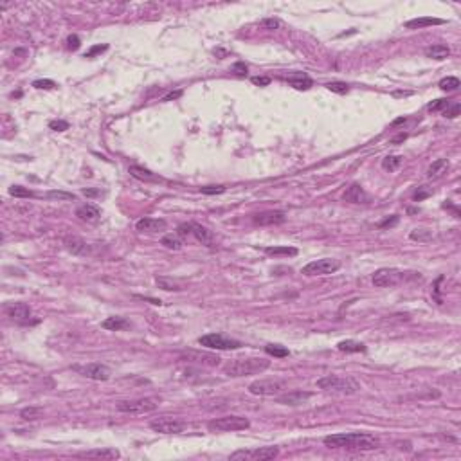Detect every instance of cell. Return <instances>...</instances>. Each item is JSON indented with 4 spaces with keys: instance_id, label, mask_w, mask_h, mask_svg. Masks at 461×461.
Returning <instances> with one entry per match:
<instances>
[{
    "instance_id": "4fadbf2b",
    "label": "cell",
    "mask_w": 461,
    "mask_h": 461,
    "mask_svg": "<svg viewBox=\"0 0 461 461\" xmlns=\"http://www.w3.org/2000/svg\"><path fill=\"white\" fill-rule=\"evenodd\" d=\"M4 313L11 319V321L18 322V324H27L33 317V312H31V308H29V305H26V303H22V301L6 303Z\"/></svg>"
},
{
    "instance_id": "db71d44e",
    "label": "cell",
    "mask_w": 461,
    "mask_h": 461,
    "mask_svg": "<svg viewBox=\"0 0 461 461\" xmlns=\"http://www.w3.org/2000/svg\"><path fill=\"white\" fill-rule=\"evenodd\" d=\"M99 193H101L99 189H83V195H85V197H98Z\"/></svg>"
},
{
    "instance_id": "f6af8a7d",
    "label": "cell",
    "mask_w": 461,
    "mask_h": 461,
    "mask_svg": "<svg viewBox=\"0 0 461 461\" xmlns=\"http://www.w3.org/2000/svg\"><path fill=\"white\" fill-rule=\"evenodd\" d=\"M49 128L54 132H65V130H69V123L67 121H51Z\"/></svg>"
},
{
    "instance_id": "484cf974",
    "label": "cell",
    "mask_w": 461,
    "mask_h": 461,
    "mask_svg": "<svg viewBox=\"0 0 461 461\" xmlns=\"http://www.w3.org/2000/svg\"><path fill=\"white\" fill-rule=\"evenodd\" d=\"M448 54H450V49L445 44H434L425 49V56L430 60H445L448 58Z\"/></svg>"
},
{
    "instance_id": "bcb514c9",
    "label": "cell",
    "mask_w": 461,
    "mask_h": 461,
    "mask_svg": "<svg viewBox=\"0 0 461 461\" xmlns=\"http://www.w3.org/2000/svg\"><path fill=\"white\" fill-rule=\"evenodd\" d=\"M47 197L58 198V200H74V195H71V193H62V191H51Z\"/></svg>"
},
{
    "instance_id": "5b68a950",
    "label": "cell",
    "mask_w": 461,
    "mask_h": 461,
    "mask_svg": "<svg viewBox=\"0 0 461 461\" xmlns=\"http://www.w3.org/2000/svg\"><path fill=\"white\" fill-rule=\"evenodd\" d=\"M251 421L245 416H236V414H229V416L216 418L207 423V429L213 432H234V430H245L249 429Z\"/></svg>"
},
{
    "instance_id": "d590c367",
    "label": "cell",
    "mask_w": 461,
    "mask_h": 461,
    "mask_svg": "<svg viewBox=\"0 0 461 461\" xmlns=\"http://www.w3.org/2000/svg\"><path fill=\"white\" fill-rule=\"evenodd\" d=\"M44 414V409L42 407H26L20 411V418L26 421H33V420H38V418Z\"/></svg>"
},
{
    "instance_id": "ffe728a7",
    "label": "cell",
    "mask_w": 461,
    "mask_h": 461,
    "mask_svg": "<svg viewBox=\"0 0 461 461\" xmlns=\"http://www.w3.org/2000/svg\"><path fill=\"white\" fill-rule=\"evenodd\" d=\"M182 358L189 360V362H197V364H207V366H218L220 364V357L211 353H198V351H188L184 353Z\"/></svg>"
},
{
    "instance_id": "f5cc1de1",
    "label": "cell",
    "mask_w": 461,
    "mask_h": 461,
    "mask_svg": "<svg viewBox=\"0 0 461 461\" xmlns=\"http://www.w3.org/2000/svg\"><path fill=\"white\" fill-rule=\"evenodd\" d=\"M425 197H429V191H425V189H420V191L414 193V200H416V202L423 200Z\"/></svg>"
},
{
    "instance_id": "ac0fdd59",
    "label": "cell",
    "mask_w": 461,
    "mask_h": 461,
    "mask_svg": "<svg viewBox=\"0 0 461 461\" xmlns=\"http://www.w3.org/2000/svg\"><path fill=\"white\" fill-rule=\"evenodd\" d=\"M76 216L83 222H89V224H96L101 218V211L94 206V204H83L76 209Z\"/></svg>"
},
{
    "instance_id": "2e32d148",
    "label": "cell",
    "mask_w": 461,
    "mask_h": 461,
    "mask_svg": "<svg viewBox=\"0 0 461 461\" xmlns=\"http://www.w3.org/2000/svg\"><path fill=\"white\" fill-rule=\"evenodd\" d=\"M135 227H137V231H141V233H162V231H166V227H168V224H166V220L162 218H150V216H146V218H141L137 224H135Z\"/></svg>"
},
{
    "instance_id": "52a82bcc",
    "label": "cell",
    "mask_w": 461,
    "mask_h": 461,
    "mask_svg": "<svg viewBox=\"0 0 461 461\" xmlns=\"http://www.w3.org/2000/svg\"><path fill=\"white\" fill-rule=\"evenodd\" d=\"M188 423L177 416H159L150 421V429L161 434H182Z\"/></svg>"
},
{
    "instance_id": "6f0895ef",
    "label": "cell",
    "mask_w": 461,
    "mask_h": 461,
    "mask_svg": "<svg viewBox=\"0 0 461 461\" xmlns=\"http://www.w3.org/2000/svg\"><path fill=\"white\" fill-rule=\"evenodd\" d=\"M394 96H411V92H394Z\"/></svg>"
},
{
    "instance_id": "d6a6232c",
    "label": "cell",
    "mask_w": 461,
    "mask_h": 461,
    "mask_svg": "<svg viewBox=\"0 0 461 461\" xmlns=\"http://www.w3.org/2000/svg\"><path fill=\"white\" fill-rule=\"evenodd\" d=\"M265 351H267V355L276 357V358H285V357L290 355V351L281 344H267L265 346Z\"/></svg>"
},
{
    "instance_id": "f1b7e54d",
    "label": "cell",
    "mask_w": 461,
    "mask_h": 461,
    "mask_svg": "<svg viewBox=\"0 0 461 461\" xmlns=\"http://www.w3.org/2000/svg\"><path fill=\"white\" fill-rule=\"evenodd\" d=\"M101 326L105 328V330H110V331H119V330H125V328L130 326V322L126 321L125 317H108L103 321V324Z\"/></svg>"
},
{
    "instance_id": "7a4b0ae2",
    "label": "cell",
    "mask_w": 461,
    "mask_h": 461,
    "mask_svg": "<svg viewBox=\"0 0 461 461\" xmlns=\"http://www.w3.org/2000/svg\"><path fill=\"white\" fill-rule=\"evenodd\" d=\"M269 367L270 360H267V358H234L224 366V373L227 376H233V378H240V376L260 375V373L267 371Z\"/></svg>"
},
{
    "instance_id": "e0dca14e",
    "label": "cell",
    "mask_w": 461,
    "mask_h": 461,
    "mask_svg": "<svg viewBox=\"0 0 461 461\" xmlns=\"http://www.w3.org/2000/svg\"><path fill=\"white\" fill-rule=\"evenodd\" d=\"M287 220L283 211H265L254 216V222L258 225H279Z\"/></svg>"
},
{
    "instance_id": "d4e9b609",
    "label": "cell",
    "mask_w": 461,
    "mask_h": 461,
    "mask_svg": "<svg viewBox=\"0 0 461 461\" xmlns=\"http://www.w3.org/2000/svg\"><path fill=\"white\" fill-rule=\"evenodd\" d=\"M448 166L450 164H448L447 159H436V161L429 166V170H427V179H439V177H443V175L447 173Z\"/></svg>"
},
{
    "instance_id": "8d00e7d4",
    "label": "cell",
    "mask_w": 461,
    "mask_h": 461,
    "mask_svg": "<svg viewBox=\"0 0 461 461\" xmlns=\"http://www.w3.org/2000/svg\"><path fill=\"white\" fill-rule=\"evenodd\" d=\"M409 238L412 242H429L432 238V231H429V229H414V231H411Z\"/></svg>"
},
{
    "instance_id": "74e56055",
    "label": "cell",
    "mask_w": 461,
    "mask_h": 461,
    "mask_svg": "<svg viewBox=\"0 0 461 461\" xmlns=\"http://www.w3.org/2000/svg\"><path fill=\"white\" fill-rule=\"evenodd\" d=\"M326 89L330 90V92H335V94H340V96L349 92V85L344 83V81H330V83H326Z\"/></svg>"
},
{
    "instance_id": "ba28073f",
    "label": "cell",
    "mask_w": 461,
    "mask_h": 461,
    "mask_svg": "<svg viewBox=\"0 0 461 461\" xmlns=\"http://www.w3.org/2000/svg\"><path fill=\"white\" fill-rule=\"evenodd\" d=\"M198 344L209 349H240L242 342L231 337H225L222 333H207L198 337Z\"/></svg>"
},
{
    "instance_id": "60d3db41",
    "label": "cell",
    "mask_w": 461,
    "mask_h": 461,
    "mask_svg": "<svg viewBox=\"0 0 461 461\" xmlns=\"http://www.w3.org/2000/svg\"><path fill=\"white\" fill-rule=\"evenodd\" d=\"M459 110H461V105L454 103V105H448V107L443 110V114H445V117H448V119H454V117L459 116Z\"/></svg>"
},
{
    "instance_id": "30bf717a",
    "label": "cell",
    "mask_w": 461,
    "mask_h": 461,
    "mask_svg": "<svg viewBox=\"0 0 461 461\" xmlns=\"http://www.w3.org/2000/svg\"><path fill=\"white\" fill-rule=\"evenodd\" d=\"M340 269V261L333 258H322V260L310 261L308 265L303 267L301 272L305 276H328V274H335Z\"/></svg>"
},
{
    "instance_id": "11a10c76",
    "label": "cell",
    "mask_w": 461,
    "mask_h": 461,
    "mask_svg": "<svg viewBox=\"0 0 461 461\" xmlns=\"http://www.w3.org/2000/svg\"><path fill=\"white\" fill-rule=\"evenodd\" d=\"M405 137H407L405 134H400L398 137H394V139L391 141V143H393V144H398V143H402V141H405Z\"/></svg>"
},
{
    "instance_id": "681fc988",
    "label": "cell",
    "mask_w": 461,
    "mask_h": 461,
    "mask_svg": "<svg viewBox=\"0 0 461 461\" xmlns=\"http://www.w3.org/2000/svg\"><path fill=\"white\" fill-rule=\"evenodd\" d=\"M261 26H263L265 29H270V31H274V29H278V27H279V20H276V18H267V20H263V22H261Z\"/></svg>"
},
{
    "instance_id": "3957f363",
    "label": "cell",
    "mask_w": 461,
    "mask_h": 461,
    "mask_svg": "<svg viewBox=\"0 0 461 461\" xmlns=\"http://www.w3.org/2000/svg\"><path fill=\"white\" fill-rule=\"evenodd\" d=\"M317 387L328 393L339 394H355L358 393L360 385L351 376H339V375H326L317 380Z\"/></svg>"
},
{
    "instance_id": "c3c4849f",
    "label": "cell",
    "mask_w": 461,
    "mask_h": 461,
    "mask_svg": "<svg viewBox=\"0 0 461 461\" xmlns=\"http://www.w3.org/2000/svg\"><path fill=\"white\" fill-rule=\"evenodd\" d=\"M247 71H249V69H247V65L242 62H238L233 65V72L236 74V76H247Z\"/></svg>"
},
{
    "instance_id": "f35d334b",
    "label": "cell",
    "mask_w": 461,
    "mask_h": 461,
    "mask_svg": "<svg viewBox=\"0 0 461 461\" xmlns=\"http://www.w3.org/2000/svg\"><path fill=\"white\" fill-rule=\"evenodd\" d=\"M9 195H11V197H17V198H29V197H33V191L27 188H22V186H11V188H9Z\"/></svg>"
},
{
    "instance_id": "1f68e13d",
    "label": "cell",
    "mask_w": 461,
    "mask_h": 461,
    "mask_svg": "<svg viewBox=\"0 0 461 461\" xmlns=\"http://www.w3.org/2000/svg\"><path fill=\"white\" fill-rule=\"evenodd\" d=\"M155 283H157V287L162 288V290H166V292L182 290V287H180L179 283L173 281V279H170V278H155Z\"/></svg>"
},
{
    "instance_id": "9a60e30c",
    "label": "cell",
    "mask_w": 461,
    "mask_h": 461,
    "mask_svg": "<svg viewBox=\"0 0 461 461\" xmlns=\"http://www.w3.org/2000/svg\"><path fill=\"white\" fill-rule=\"evenodd\" d=\"M312 398V393L308 391H285V393L278 394L276 396V402L281 403V405H290V407H297V405H303L306 403V400Z\"/></svg>"
},
{
    "instance_id": "4316f807",
    "label": "cell",
    "mask_w": 461,
    "mask_h": 461,
    "mask_svg": "<svg viewBox=\"0 0 461 461\" xmlns=\"http://www.w3.org/2000/svg\"><path fill=\"white\" fill-rule=\"evenodd\" d=\"M337 349L339 351H346V353H364L366 351V346L362 344V342H358V340H340L339 344H337Z\"/></svg>"
},
{
    "instance_id": "836d02e7",
    "label": "cell",
    "mask_w": 461,
    "mask_h": 461,
    "mask_svg": "<svg viewBox=\"0 0 461 461\" xmlns=\"http://www.w3.org/2000/svg\"><path fill=\"white\" fill-rule=\"evenodd\" d=\"M402 159H403L402 155H387L384 161H382V168H384V170H387V171L398 170L400 164H402Z\"/></svg>"
},
{
    "instance_id": "83f0119b",
    "label": "cell",
    "mask_w": 461,
    "mask_h": 461,
    "mask_svg": "<svg viewBox=\"0 0 461 461\" xmlns=\"http://www.w3.org/2000/svg\"><path fill=\"white\" fill-rule=\"evenodd\" d=\"M287 81L296 90H308V89H312V85H313V81L310 80L306 74H294V76L287 78Z\"/></svg>"
},
{
    "instance_id": "603a6c76",
    "label": "cell",
    "mask_w": 461,
    "mask_h": 461,
    "mask_svg": "<svg viewBox=\"0 0 461 461\" xmlns=\"http://www.w3.org/2000/svg\"><path fill=\"white\" fill-rule=\"evenodd\" d=\"M80 457H98V459H117L121 456L117 448H96V450H87V452L78 454Z\"/></svg>"
},
{
    "instance_id": "d6986e66",
    "label": "cell",
    "mask_w": 461,
    "mask_h": 461,
    "mask_svg": "<svg viewBox=\"0 0 461 461\" xmlns=\"http://www.w3.org/2000/svg\"><path fill=\"white\" fill-rule=\"evenodd\" d=\"M65 249H67L71 254L74 256H89L90 254V247L87 245V242H83L81 238H65Z\"/></svg>"
},
{
    "instance_id": "6da1fadb",
    "label": "cell",
    "mask_w": 461,
    "mask_h": 461,
    "mask_svg": "<svg viewBox=\"0 0 461 461\" xmlns=\"http://www.w3.org/2000/svg\"><path fill=\"white\" fill-rule=\"evenodd\" d=\"M328 448H346V450H373L378 448V439L367 432H339L324 438Z\"/></svg>"
},
{
    "instance_id": "44dd1931",
    "label": "cell",
    "mask_w": 461,
    "mask_h": 461,
    "mask_svg": "<svg viewBox=\"0 0 461 461\" xmlns=\"http://www.w3.org/2000/svg\"><path fill=\"white\" fill-rule=\"evenodd\" d=\"M344 200L351 202V204H366L369 200V197L366 195V191L362 189L360 184H351L344 193Z\"/></svg>"
},
{
    "instance_id": "7dc6e473",
    "label": "cell",
    "mask_w": 461,
    "mask_h": 461,
    "mask_svg": "<svg viewBox=\"0 0 461 461\" xmlns=\"http://www.w3.org/2000/svg\"><path fill=\"white\" fill-rule=\"evenodd\" d=\"M108 49V45L105 44V45H94L92 49L89 51V53L85 54V58H94L96 54H99V53H105V51Z\"/></svg>"
},
{
    "instance_id": "8992f818",
    "label": "cell",
    "mask_w": 461,
    "mask_h": 461,
    "mask_svg": "<svg viewBox=\"0 0 461 461\" xmlns=\"http://www.w3.org/2000/svg\"><path fill=\"white\" fill-rule=\"evenodd\" d=\"M287 391V382L279 380V378H263V380H256L249 385V393L256 396H278V394Z\"/></svg>"
},
{
    "instance_id": "277c9868",
    "label": "cell",
    "mask_w": 461,
    "mask_h": 461,
    "mask_svg": "<svg viewBox=\"0 0 461 461\" xmlns=\"http://www.w3.org/2000/svg\"><path fill=\"white\" fill-rule=\"evenodd\" d=\"M159 405H161V398L144 396V398L135 400H121V402H117L116 409L119 412H126V414H148V412L155 411Z\"/></svg>"
},
{
    "instance_id": "9f6ffc18",
    "label": "cell",
    "mask_w": 461,
    "mask_h": 461,
    "mask_svg": "<svg viewBox=\"0 0 461 461\" xmlns=\"http://www.w3.org/2000/svg\"><path fill=\"white\" fill-rule=\"evenodd\" d=\"M179 96H182V92H180V90H179V92H175V94L166 96V98H164V101H171V99H177V98H179Z\"/></svg>"
},
{
    "instance_id": "9c48e42d",
    "label": "cell",
    "mask_w": 461,
    "mask_h": 461,
    "mask_svg": "<svg viewBox=\"0 0 461 461\" xmlns=\"http://www.w3.org/2000/svg\"><path fill=\"white\" fill-rule=\"evenodd\" d=\"M179 234L180 236H188V234H191L195 240H198L202 245H206V247L215 245V234L211 233L207 227H204V225H200V224H195V222L180 224L179 225Z\"/></svg>"
},
{
    "instance_id": "f907efd6",
    "label": "cell",
    "mask_w": 461,
    "mask_h": 461,
    "mask_svg": "<svg viewBox=\"0 0 461 461\" xmlns=\"http://www.w3.org/2000/svg\"><path fill=\"white\" fill-rule=\"evenodd\" d=\"M251 81L254 83V85H258V87H267V85H270V78H267V76H254Z\"/></svg>"
},
{
    "instance_id": "7402d4cb",
    "label": "cell",
    "mask_w": 461,
    "mask_h": 461,
    "mask_svg": "<svg viewBox=\"0 0 461 461\" xmlns=\"http://www.w3.org/2000/svg\"><path fill=\"white\" fill-rule=\"evenodd\" d=\"M130 175L134 177V179L137 180H143V182H162V179L159 177V175H155L153 171L146 170V168H143V166H130Z\"/></svg>"
},
{
    "instance_id": "ab89813d",
    "label": "cell",
    "mask_w": 461,
    "mask_h": 461,
    "mask_svg": "<svg viewBox=\"0 0 461 461\" xmlns=\"http://www.w3.org/2000/svg\"><path fill=\"white\" fill-rule=\"evenodd\" d=\"M448 105H450L448 103V99H436V101H432L427 108H429L430 112H439V110H445Z\"/></svg>"
},
{
    "instance_id": "816d5d0a",
    "label": "cell",
    "mask_w": 461,
    "mask_h": 461,
    "mask_svg": "<svg viewBox=\"0 0 461 461\" xmlns=\"http://www.w3.org/2000/svg\"><path fill=\"white\" fill-rule=\"evenodd\" d=\"M67 44H69V49L71 51H76L80 49V38H78L76 35H71L67 38Z\"/></svg>"
},
{
    "instance_id": "e575fe53",
    "label": "cell",
    "mask_w": 461,
    "mask_h": 461,
    "mask_svg": "<svg viewBox=\"0 0 461 461\" xmlns=\"http://www.w3.org/2000/svg\"><path fill=\"white\" fill-rule=\"evenodd\" d=\"M459 87H461V83L456 76H447L439 81V89L445 90V92H454V90H457Z\"/></svg>"
},
{
    "instance_id": "7bdbcfd3",
    "label": "cell",
    "mask_w": 461,
    "mask_h": 461,
    "mask_svg": "<svg viewBox=\"0 0 461 461\" xmlns=\"http://www.w3.org/2000/svg\"><path fill=\"white\" fill-rule=\"evenodd\" d=\"M225 186H206V188H202L200 191L204 193V195H222V193H225Z\"/></svg>"
},
{
    "instance_id": "b9f144b4",
    "label": "cell",
    "mask_w": 461,
    "mask_h": 461,
    "mask_svg": "<svg viewBox=\"0 0 461 461\" xmlns=\"http://www.w3.org/2000/svg\"><path fill=\"white\" fill-rule=\"evenodd\" d=\"M33 87H35V89H40V90H51L56 87V83H54L53 80H36L35 83H33Z\"/></svg>"
},
{
    "instance_id": "f546056e",
    "label": "cell",
    "mask_w": 461,
    "mask_h": 461,
    "mask_svg": "<svg viewBox=\"0 0 461 461\" xmlns=\"http://www.w3.org/2000/svg\"><path fill=\"white\" fill-rule=\"evenodd\" d=\"M265 254H269V256H296L297 249L296 247H287V245L265 247Z\"/></svg>"
},
{
    "instance_id": "5bb4252c",
    "label": "cell",
    "mask_w": 461,
    "mask_h": 461,
    "mask_svg": "<svg viewBox=\"0 0 461 461\" xmlns=\"http://www.w3.org/2000/svg\"><path fill=\"white\" fill-rule=\"evenodd\" d=\"M80 375H83L85 378H90V380H98V382H105L112 376V371L110 367L105 366V364H87V366H76L74 367Z\"/></svg>"
},
{
    "instance_id": "8fae6325",
    "label": "cell",
    "mask_w": 461,
    "mask_h": 461,
    "mask_svg": "<svg viewBox=\"0 0 461 461\" xmlns=\"http://www.w3.org/2000/svg\"><path fill=\"white\" fill-rule=\"evenodd\" d=\"M279 454L278 447H258L252 450H236L231 454L229 459H243V461H269Z\"/></svg>"
},
{
    "instance_id": "4dcf8cb0",
    "label": "cell",
    "mask_w": 461,
    "mask_h": 461,
    "mask_svg": "<svg viewBox=\"0 0 461 461\" xmlns=\"http://www.w3.org/2000/svg\"><path fill=\"white\" fill-rule=\"evenodd\" d=\"M161 243L166 247V249H170V251H180L182 249V240H180L177 234H166L164 238L161 240Z\"/></svg>"
},
{
    "instance_id": "cb8c5ba5",
    "label": "cell",
    "mask_w": 461,
    "mask_h": 461,
    "mask_svg": "<svg viewBox=\"0 0 461 461\" xmlns=\"http://www.w3.org/2000/svg\"><path fill=\"white\" fill-rule=\"evenodd\" d=\"M445 24V20L441 18H432V17H420V18H412L409 22H405L407 29H421V27H429V26H441Z\"/></svg>"
},
{
    "instance_id": "ee69618b",
    "label": "cell",
    "mask_w": 461,
    "mask_h": 461,
    "mask_svg": "<svg viewBox=\"0 0 461 461\" xmlns=\"http://www.w3.org/2000/svg\"><path fill=\"white\" fill-rule=\"evenodd\" d=\"M398 216L396 215H393L391 218H385V220H382V222H378V227L380 229H387V227H394V225L398 224Z\"/></svg>"
},
{
    "instance_id": "7c38bea8",
    "label": "cell",
    "mask_w": 461,
    "mask_h": 461,
    "mask_svg": "<svg viewBox=\"0 0 461 461\" xmlns=\"http://www.w3.org/2000/svg\"><path fill=\"white\" fill-rule=\"evenodd\" d=\"M403 278H405V272L398 269H378L373 274V285L378 288L394 287L400 281H403Z\"/></svg>"
}]
</instances>
